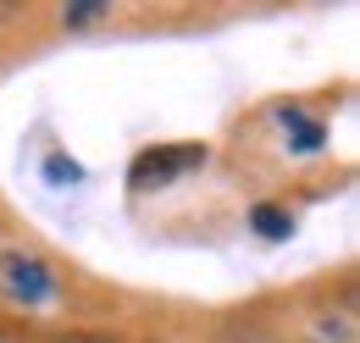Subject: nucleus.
I'll list each match as a JSON object with an SVG mask.
<instances>
[{"label": "nucleus", "instance_id": "nucleus-1", "mask_svg": "<svg viewBox=\"0 0 360 343\" xmlns=\"http://www.w3.org/2000/svg\"><path fill=\"white\" fill-rule=\"evenodd\" d=\"M205 150L200 144H183V150H150L134 161V188H167L172 177H183L188 167H200Z\"/></svg>", "mask_w": 360, "mask_h": 343}, {"label": "nucleus", "instance_id": "nucleus-2", "mask_svg": "<svg viewBox=\"0 0 360 343\" xmlns=\"http://www.w3.org/2000/svg\"><path fill=\"white\" fill-rule=\"evenodd\" d=\"M0 277H6V294H11V299H22V304H39L50 288H56V283H50V266L22 260V255L6 260V266H0Z\"/></svg>", "mask_w": 360, "mask_h": 343}, {"label": "nucleus", "instance_id": "nucleus-3", "mask_svg": "<svg viewBox=\"0 0 360 343\" xmlns=\"http://www.w3.org/2000/svg\"><path fill=\"white\" fill-rule=\"evenodd\" d=\"M250 227H255L261 238H288V233H294V216L277 211V205H255V211H250Z\"/></svg>", "mask_w": 360, "mask_h": 343}, {"label": "nucleus", "instance_id": "nucleus-4", "mask_svg": "<svg viewBox=\"0 0 360 343\" xmlns=\"http://www.w3.org/2000/svg\"><path fill=\"white\" fill-rule=\"evenodd\" d=\"M105 11H111L105 0H67V6H61V22H67V28H84L94 17H105Z\"/></svg>", "mask_w": 360, "mask_h": 343}, {"label": "nucleus", "instance_id": "nucleus-5", "mask_svg": "<svg viewBox=\"0 0 360 343\" xmlns=\"http://www.w3.org/2000/svg\"><path fill=\"white\" fill-rule=\"evenodd\" d=\"M283 128H288L294 138H300L294 150H321V128H316V122H305L300 111H283Z\"/></svg>", "mask_w": 360, "mask_h": 343}, {"label": "nucleus", "instance_id": "nucleus-6", "mask_svg": "<svg viewBox=\"0 0 360 343\" xmlns=\"http://www.w3.org/2000/svg\"><path fill=\"white\" fill-rule=\"evenodd\" d=\"M45 172H50V183H61V177H67V183H78V167H72V161H61V155H50Z\"/></svg>", "mask_w": 360, "mask_h": 343}, {"label": "nucleus", "instance_id": "nucleus-7", "mask_svg": "<svg viewBox=\"0 0 360 343\" xmlns=\"http://www.w3.org/2000/svg\"><path fill=\"white\" fill-rule=\"evenodd\" d=\"M56 343H117V338H100V332H61Z\"/></svg>", "mask_w": 360, "mask_h": 343}, {"label": "nucleus", "instance_id": "nucleus-8", "mask_svg": "<svg viewBox=\"0 0 360 343\" xmlns=\"http://www.w3.org/2000/svg\"><path fill=\"white\" fill-rule=\"evenodd\" d=\"M233 343H266V338H255V332H250V338H233Z\"/></svg>", "mask_w": 360, "mask_h": 343}]
</instances>
